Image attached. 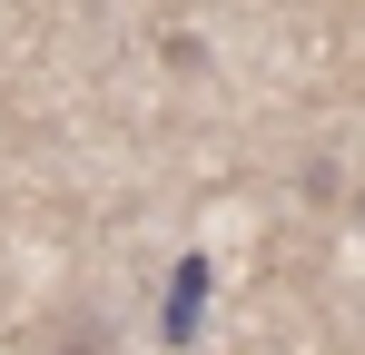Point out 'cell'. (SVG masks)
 <instances>
[{"instance_id":"cell-1","label":"cell","mask_w":365,"mask_h":355,"mask_svg":"<svg viewBox=\"0 0 365 355\" xmlns=\"http://www.w3.org/2000/svg\"><path fill=\"white\" fill-rule=\"evenodd\" d=\"M197 296H207V257H187V267H178V296H168V346L197 336Z\"/></svg>"},{"instance_id":"cell-2","label":"cell","mask_w":365,"mask_h":355,"mask_svg":"<svg viewBox=\"0 0 365 355\" xmlns=\"http://www.w3.org/2000/svg\"><path fill=\"white\" fill-rule=\"evenodd\" d=\"M50 355H109V346H79V336H69V346H50Z\"/></svg>"}]
</instances>
